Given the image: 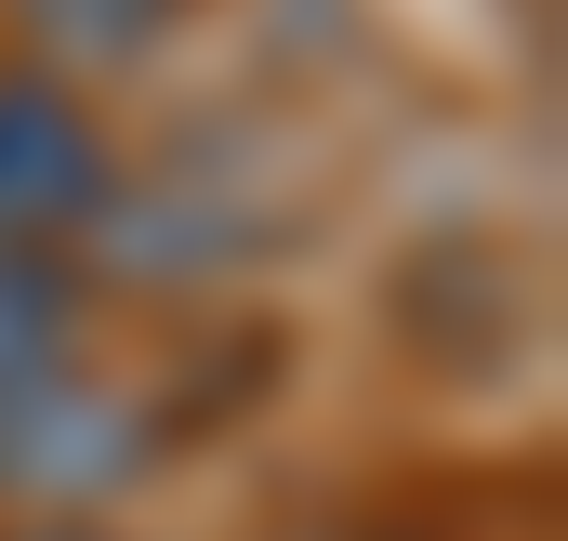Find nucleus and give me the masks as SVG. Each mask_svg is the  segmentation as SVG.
Here are the masks:
<instances>
[{
	"label": "nucleus",
	"instance_id": "1",
	"mask_svg": "<svg viewBox=\"0 0 568 541\" xmlns=\"http://www.w3.org/2000/svg\"><path fill=\"white\" fill-rule=\"evenodd\" d=\"M106 212H120V145H106V120L53 67H13L0 80V252H67Z\"/></svg>",
	"mask_w": 568,
	"mask_h": 541
},
{
	"label": "nucleus",
	"instance_id": "2",
	"mask_svg": "<svg viewBox=\"0 0 568 541\" xmlns=\"http://www.w3.org/2000/svg\"><path fill=\"white\" fill-rule=\"evenodd\" d=\"M145 462H159V409L133 384H93L80 357L40 384V397L0 409V489L13 502H53V516H93V502H120Z\"/></svg>",
	"mask_w": 568,
	"mask_h": 541
},
{
	"label": "nucleus",
	"instance_id": "3",
	"mask_svg": "<svg viewBox=\"0 0 568 541\" xmlns=\"http://www.w3.org/2000/svg\"><path fill=\"white\" fill-rule=\"evenodd\" d=\"M80 357V265L67 252H0V409L40 397Z\"/></svg>",
	"mask_w": 568,
	"mask_h": 541
},
{
	"label": "nucleus",
	"instance_id": "4",
	"mask_svg": "<svg viewBox=\"0 0 568 541\" xmlns=\"http://www.w3.org/2000/svg\"><path fill=\"white\" fill-rule=\"evenodd\" d=\"M199 0H13V27L53 53V67H133L185 27Z\"/></svg>",
	"mask_w": 568,
	"mask_h": 541
},
{
	"label": "nucleus",
	"instance_id": "5",
	"mask_svg": "<svg viewBox=\"0 0 568 541\" xmlns=\"http://www.w3.org/2000/svg\"><path fill=\"white\" fill-rule=\"evenodd\" d=\"M0 541H106V529H80V516H40V529H0Z\"/></svg>",
	"mask_w": 568,
	"mask_h": 541
},
{
	"label": "nucleus",
	"instance_id": "6",
	"mask_svg": "<svg viewBox=\"0 0 568 541\" xmlns=\"http://www.w3.org/2000/svg\"><path fill=\"white\" fill-rule=\"evenodd\" d=\"M317 541H410V529H317Z\"/></svg>",
	"mask_w": 568,
	"mask_h": 541
}]
</instances>
